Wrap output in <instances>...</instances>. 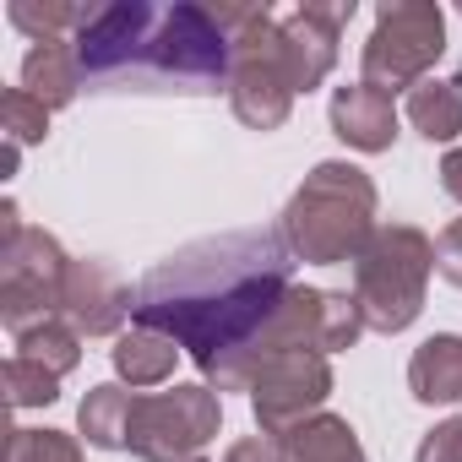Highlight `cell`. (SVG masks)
<instances>
[{
  "mask_svg": "<svg viewBox=\"0 0 462 462\" xmlns=\"http://www.w3.org/2000/svg\"><path fill=\"white\" fill-rule=\"evenodd\" d=\"M294 256L278 228H235L163 256L136 283V321L169 332L212 392L228 386L245 348L289 300Z\"/></svg>",
  "mask_w": 462,
  "mask_h": 462,
  "instance_id": "6da1fadb",
  "label": "cell"
},
{
  "mask_svg": "<svg viewBox=\"0 0 462 462\" xmlns=\"http://www.w3.org/2000/svg\"><path fill=\"white\" fill-rule=\"evenodd\" d=\"M82 88L93 93H217L235 71V39L217 6H147L120 0L98 6L71 39Z\"/></svg>",
  "mask_w": 462,
  "mask_h": 462,
  "instance_id": "7a4b0ae2",
  "label": "cell"
},
{
  "mask_svg": "<svg viewBox=\"0 0 462 462\" xmlns=\"http://www.w3.org/2000/svg\"><path fill=\"white\" fill-rule=\"evenodd\" d=\"M278 235L294 262H310V267L359 262V251L375 240V180L343 158L316 163L305 185L289 196Z\"/></svg>",
  "mask_w": 462,
  "mask_h": 462,
  "instance_id": "3957f363",
  "label": "cell"
},
{
  "mask_svg": "<svg viewBox=\"0 0 462 462\" xmlns=\"http://www.w3.org/2000/svg\"><path fill=\"white\" fill-rule=\"evenodd\" d=\"M430 267H435V245L424 228H413V223L375 228V240L354 262V300H359L365 327L386 332V337L408 332L424 310Z\"/></svg>",
  "mask_w": 462,
  "mask_h": 462,
  "instance_id": "277c9868",
  "label": "cell"
},
{
  "mask_svg": "<svg viewBox=\"0 0 462 462\" xmlns=\"http://www.w3.org/2000/svg\"><path fill=\"white\" fill-rule=\"evenodd\" d=\"M365 316H359V300L354 294H337V289H289V300L278 305V316L267 321V332L245 348V359L235 365L223 392H251V381L262 375L267 359L278 354H343L359 343Z\"/></svg>",
  "mask_w": 462,
  "mask_h": 462,
  "instance_id": "5b68a950",
  "label": "cell"
},
{
  "mask_svg": "<svg viewBox=\"0 0 462 462\" xmlns=\"http://www.w3.org/2000/svg\"><path fill=\"white\" fill-rule=\"evenodd\" d=\"M217 23L235 39V71H228V104L251 131H278L294 109V82L278 50V12L273 6H217Z\"/></svg>",
  "mask_w": 462,
  "mask_h": 462,
  "instance_id": "8992f818",
  "label": "cell"
},
{
  "mask_svg": "<svg viewBox=\"0 0 462 462\" xmlns=\"http://www.w3.org/2000/svg\"><path fill=\"white\" fill-rule=\"evenodd\" d=\"M440 50H446V17L435 0H386L365 39L359 77H365V88H375L386 98L397 88L413 93L424 82V71L440 60Z\"/></svg>",
  "mask_w": 462,
  "mask_h": 462,
  "instance_id": "52a82bcc",
  "label": "cell"
},
{
  "mask_svg": "<svg viewBox=\"0 0 462 462\" xmlns=\"http://www.w3.org/2000/svg\"><path fill=\"white\" fill-rule=\"evenodd\" d=\"M223 424V402L212 386H169L136 392L131 402V457L142 462H190Z\"/></svg>",
  "mask_w": 462,
  "mask_h": 462,
  "instance_id": "ba28073f",
  "label": "cell"
},
{
  "mask_svg": "<svg viewBox=\"0 0 462 462\" xmlns=\"http://www.w3.org/2000/svg\"><path fill=\"white\" fill-rule=\"evenodd\" d=\"M66 273H71V256L44 228H17V235L0 240V321L12 327V337L39 321H55Z\"/></svg>",
  "mask_w": 462,
  "mask_h": 462,
  "instance_id": "9c48e42d",
  "label": "cell"
},
{
  "mask_svg": "<svg viewBox=\"0 0 462 462\" xmlns=\"http://www.w3.org/2000/svg\"><path fill=\"white\" fill-rule=\"evenodd\" d=\"M332 397V365L327 354H278L262 365V375L251 381V408L262 435H289L294 424L316 419L321 402Z\"/></svg>",
  "mask_w": 462,
  "mask_h": 462,
  "instance_id": "30bf717a",
  "label": "cell"
},
{
  "mask_svg": "<svg viewBox=\"0 0 462 462\" xmlns=\"http://www.w3.org/2000/svg\"><path fill=\"white\" fill-rule=\"evenodd\" d=\"M348 17H354V0H332V6L305 0V6H294V12L278 17V50H283L294 93H310V88H321L332 77V66H337V33H343Z\"/></svg>",
  "mask_w": 462,
  "mask_h": 462,
  "instance_id": "8fae6325",
  "label": "cell"
},
{
  "mask_svg": "<svg viewBox=\"0 0 462 462\" xmlns=\"http://www.w3.org/2000/svg\"><path fill=\"white\" fill-rule=\"evenodd\" d=\"M131 310H136V294L125 289V278H120L109 262H71L66 294H60V316H66L82 337H109V332H120Z\"/></svg>",
  "mask_w": 462,
  "mask_h": 462,
  "instance_id": "7c38bea8",
  "label": "cell"
},
{
  "mask_svg": "<svg viewBox=\"0 0 462 462\" xmlns=\"http://www.w3.org/2000/svg\"><path fill=\"white\" fill-rule=\"evenodd\" d=\"M332 131L337 142H348L354 152H386L397 142V104L365 82L337 88L332 93Z\"/></svg>",
  "mask_w": 462,
  "mask_h": 462,
  "instance_id": "4fadbf2b",
  "label": "cell"
},
{
  "mask_svg": "<svg viewBox=\"0 0 462 462\" xmlns=\"http://www.w3.org/2000/svg\"><path fill=\"white\" fill-rule=\"evenodd\" d=\"M23 93H33L50 115L82 93V60L71 39H44L23 55Z\"/></svg>",
  "mask_w": 462,
  "mask_h": 462,
  "instance_id": "5bb4252c",
  "label": "cell"
},
{
  "mask_svg": "<svg viewBox=\"0 0 462 462\" xmlns=\"http://www.w3.org/2000/svg\"><path fill=\"white\" fill-rule=\"evenodd\" d=\"M408 392L419 402H462V332H435L408 359Z\"/></svg>",
  "mask_w": 462,
  "mask_h": 462,
  "instance_id": "9a60e30c",
  "label": "cell"
},
{
  "mask_svg": "<svg viewBox=\"0 0 462 462\" xmlns=\"http://www.w3.org/2000/svg\"><path fill=\"white\" fill-rule=\"evenodd\" d=\"M109 359H115V375H120V381H131V386H163V381L174 375L180 343H174L169 332H158V327H142V321H136L131 332H120V337H115Z\"/></svg>",
  "mask_w": 462,
  "mask_h": 462,
  "instance_id": "2e32d148",
  "label": "cell"
},
{
  "mask_svg": "<svg viewBox=\"0 0 462 462\" xmlns=\"http://www.w3.org/2000/svg\"><path fill=\"white\" fill-rule=\"evenodd\" d=\"M278 446H283V462H365L354 424L337 413H316V419L294 424L289 435H278Z\"/></svg>",
  "mask_w": 462,
  "mask_h": 462,
  "instance_id": "e0dca14e",
  "label": "cell"
},
{
  "mask_svg": "<svg viewBox=\"0 0 462 462\" xmlns=\"http://www.w3.org/2000/svg\"><path fill=\"white\" fill-rule=\"evenodd\" d=\"M131 402L136 392H125L120 381H104L82 397L77 408V430L88 435V446H104V451H125V435H131Z\"/></svg>",
  "mask_w": 462,
  "mask_h": 462,
  "instance_id": "ac0fdd59",
  "label": "cell"
},
{
  "mask_svg": "<svg viewBox=\"0 0 462 462\" xmlns=\"http://www.w3.org/2000/svg\"><path fill=\"white\" fill-rule=\"evenodd\" d=\"M408 120L424 142H457L462 136V82H435L424 77L408 93Z\"/></svg>",
  "mask_w": 462,
  "mask_h": 462,
  "instance_id": "d6986e66",
  "label": "cell"
},
{
  "mask_svg": "<svg viewBox=\"0 0 462 462\" xmlns=\"http://www.w3.org/2000/svg\"><path fill=\"white\" fill-rule=\"evenodd\" d=\"M93 12L98 6H71V0H44V6H33V0H12V28H23L33 44H44V39H77L88 23H93Z\"/></svg>",
  "mask_w": 462,
  "mask_h": 462,
  "instance_id": "ffe728a7",
  "label": "cell"
},
{
  "mask_svg": "<svg viewBox=\"0 0 462 462\" xmlns=\"http://www.w3.org/2000/svg\"><path fill=\"white\" fill-rule=\"evenodd\" d=\"M17 354L44 365V370H55V375H71L82 365V332L71 321H39V327L17 332Z\"/></svg>",
  "mask_w": 462,
  "mask_h": 462,
  "instance_id": "44dd1931",
  "label": "cell"
},
{
  "mask_svg": "<svg viewBox=\"0 0 462 462\" xmlns=\"http://www.w3.org/2000/svg\"><path fill=\"white\" fill-rule=\"evenodd\" d=\"M0 131H6V142H12V147H33V142H44V136H50V109H44L33 93L12 88L6 98H0Z\"/></svg>",
  "mask_w": 462,
  "mask_h": 462,
  "instance_id": "7402d4cb",
  "label": "cell"
},
{
  "mask_svg": "<svg viewBox=\"0 0 462 462\" xmlns=\"http://www.w3.org/2000/svg\"><path fill=\"white\" fill-rule=\"evenodd\" d=\"M6 392H12V408H50L60 397V375L23 359V354H12L6 359Z\"/></svg>",
  "mask_w": 462,
  "mask_h": 462,
  "instance_id": "603a6c76",
  "label": "cell"
},
{
  "mask_svg": "<svg viewBox=\"0 0 462 462\" xmlns=\"http://www.w3.org/2000/svg\"><path fill=\"white\" fill-rule=\"evenodd\" d=\"M6 462H82V446L66 430H12Z\"/></svg>",
  "mask_w": 462,
  "mask_h": 462,
  "instance_id": "cb8c5ba5",
  "label": "cell"
},
{
  "mask_svg": "<svg viewBox=\"0 0 462 462\" xmlns=\"http://www.w3.org/2000/svg\"><path fill=\"white\" fill-rule=\"evenodd\" d=\"M413 462H462V419L435 424V430L419 440V457H413Z\"/></svg>",
  "mask_w": 462,
  "mask_h": 462,
  "instance_id": "d4e9b609",
  "label": "cell"
},
{
  "mask_svg": "<svg viewBox=\"0 0 462 462\" xmlns=\"http://www.w3.org/2000/svg\"><path fill=\"white\" fill-rule=\"evenodd\" d=\"M435 273L462 289V217H451L440 228V240H435Z\"/></svg>",
  "mask_w": 462,
  "mask_h": 462,
  "instance_id": "484cf974",
  "label": "cell"
},
{
  "mask_svg": "<svg viewBox=\"0 0 462 462\" xmlns=\"http://www.w3.org/2000/svg\"><path fill=\"white\" fill-rule=\"evenodd\" d=\"M223 462H283V446L273 435H245L223 451Z\"/></svg>",
  "mask_w": 462,
  "mask_h": 462,
  "instance_id": "4316f807",
  "label": "cell"
},
{
  "mask_svg": "<svg viewBox=\"0 0 462 462\" xmlns=\"http://www.w3.org/2000/svg\"><path fill=\"white\" fill-rule=\"evenodd\" d=\"M440 185H446V196L462 201V147H451V152L440 158Z\"/></svg>",
  "mask_w": 462,
  "mask_h": 462,
  "instance_id": "83f0119b",
  "label": "cell"
},
{
  "mask_svg": "<svg viewBox=\"0 0 462 462\" xmlns=\"http://www.w3.org/2000/svg\"><path fill=\"white\" fill-rule=\"evenodd\" d=\"M190 462H201V457H190Z\"/></svg>",
  "mask_w": 462,
  "mask_h": 462,
  "instance_id": "f1b7e54d",
  "label": "cell"
}]
</instances>
